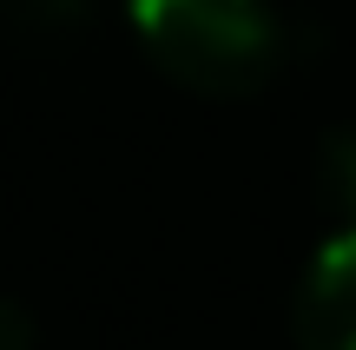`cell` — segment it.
<instances>
[{"mask_svg": "<svg viewBox=\"0 0 356 350\" xmlns=\"http://www.w3.org/2000/svg\"><path fill=\"white\" fill-rule=\"evenodd\" d=\"M132 26L178 86L238 100L277 66V20L264 0H132Z\"/></svg>", "mask_w": 356, "mask_h": 350, "instance_id": "cell-1", "label": "cell"}, {"mask_svg": "<svg viewBox=\"0 0 356 350\" xmlns=\"http://www.w3.org/2000/svg\"><path fill=\"white\" fill-rule=\"evenodd\" d=\"M297 350H356V225H330L304 271Z\"/></svg>", "mask_w": 356, "mask_h": 350, "instance_id": "cell-2", "label": "cell"}, {"mask_svg": "<svg viewBox=\"0 0 356 350\" xmlns=\"http://www.w3.org/2000/svg\"><path fill=\"white\" fill-rule=\"evenodd\" d=\"M317 185H323V205H330V225H356V126L323 139Z\"/></svg>", "mask_w": 356, "mask_h": 350, "instance_id": "cell-3", "label": "cell"}, {"mask_svg": "<svg viewBox=\"0 0 356 350\" xmlns=\"http://www.w3.org/2000/svg\"><path fill=\"white\" fill-rule=\"evenodd\" d=\"M0 20L20 33H66L86 20V0H0Z\"/></svg>", "mask_w": 356, "mask_h": 350, "instance_id": "cell-4", "label": "cell"}, {"mask_svg": "<svg viewBox=\"0 0 356 350\" xmlns=\"http://www.w3.org/2000/svg\"><path fill=\"white\" fill-rule=\"evenodd\" d=\"M0 350H33V317L13 298H0Z\"/></svg>", "mask_w": 356, "mask_h": 350, "instance_id": "cell-5", "label": "cell"}]
</instances>
